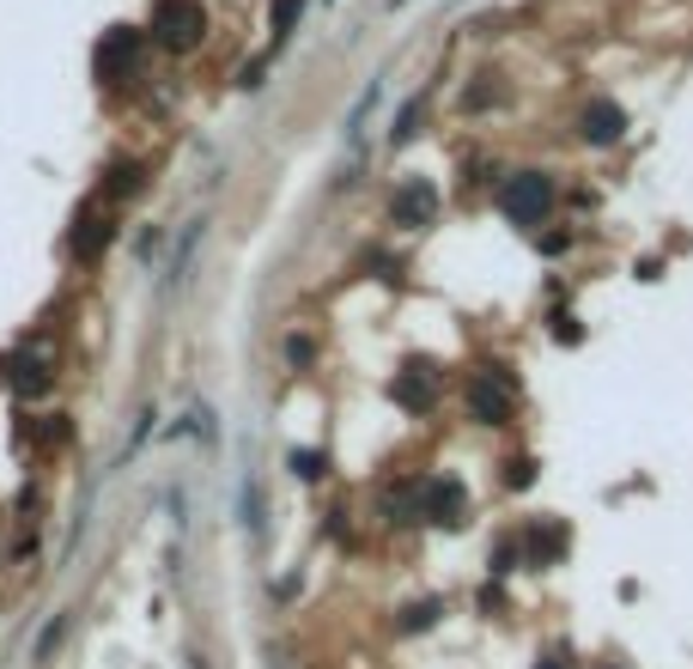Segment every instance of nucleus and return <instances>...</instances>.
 <instances>
[{"label": "nucleus", "mask_w": 693, "mask_h": 669, "mask_svg": "<svg viewBox=\"0 0 693 669\" xmlns=\"http://www.w3.org/2000/svg\"><path fill=\"white\" fill-rule=\"evenodd\" d=\"M141 55H146V37L141 31H128V25H110L104 37H98V49H92V67H98V79H134V67H141Z\"/></svg>", "instance_id": "nucleus-2"}, {"label": "nucleus", "mask_w": 693, "mask_h": 669, "mask_svg": "<svg viewBox=\"0 0 693 669\" xmlns=\"http://www.w3.org/2000/svg\"><path fill=\"white\" fill-rule=\"evenodd\" d=\"M420 517H426V524H450V529H457L462 517H469V493H462L457 475H445V481H426V487H420Z\"/></svg>", "instance_id": "nucleus-4"}, {"label": "nucleus", "mask_w": 693, "mask_h": 669, "mask_svg": "<svg viewBox=\"0 0 693 669\" xmlns=\"http://www.w3.org/2000/svg\"><path fill=\"white\" fill-rule=\"evenodd\" d=\"M201 31H208L201 0H158L153 7V37L165 43V49H195Z\"/></svg>", "instance_id": "nucleus-1"}, {"label": "nucleus", "mask_w": 693, "mask_h": 669, "mask_svg": "<svg viewBox=\"0 0 693 669\" xmlns=\"http://www.w3.org/2000/svg\"><path fill=\"white\" fill-rule=\"evenodd\" d=\"M541 669H560V664H541Z\"/></svg>", "instance_id": "nucleus-15"}, {"label": "nucleus", "mask_w": 693, "mask_h": 669, "mask_svg": "<svg viewBox=\"0 0 693 669\" xmlns=\"http://www.w3.org/2000/svg\"><path fill=\"white\" fill-rule=\"evenodd\" d=\"M134 189H141V171H134V165H116V171H110V196H134Z\"/></svg>", "instance_id": "nucleus-14"}, {"label": "nucleus", "mask_w": 693, "mask_h": 669, "mask_svg": "<svg viewBox=\"0 0 693 669\" xmlns=\"http://www.w3.org/2000/svg\"><path fill=\"white\" fill-rule=\"evenodd\" d=\"M621 129H627V110L608 104V98H590L584 116H578V134H584V141H596V146L621 141Z\"/></svg>", "instance_id": "nucleus-8"}, {"label": "nucleus", "mask_w": 693, "mask_h": 669, "mask_svg": "<svg viewBox=\"0 0 693 669\" xmlns=\"http://www.w3.org/2000/svg\"><path fill=\"white\" fill-rule=\"evenodd\" d=\"M292 475L316 481V475H323V450H292Z\"/></svg>", "instance_id": "nucleus-13"}, {"label": "nucleus", "mask_w": 693, "mask_h": 669, "mask_svg": "<svg viewBox=\"0 0 693 669\" xmlns=\"http://www.w3.org/2000/svg\"><path fill=\"white\" fill-rule=\"evenodd\" d=\"M104 244H110V213L104 208H86L74 220V237H67V249H74L79 263H98L104 256Z\"/></svg>", "instance_id": "nucleus-7"}, {"label": "nucleus", "mask_w": 693, "mask_h": 669, "mask_svg": "<svg viewBox=\"0 0 693 669\" xmlns=\"http://www.w3.org/2000/svg\"><path fill=\"white\" fill-rule=\"evenodd\" d=\"M469 414H474L481 426L511 421V383H505V378H493V371H481V378L469 383Z\"/></svg>", "instance_id": "nucleus-5"}, {"label": "nucleus", "mask_w": 693, "mask_h": 669, "mask_svg": "<svg viewBox=\"0 0 693 669\" xmlns=\"http://www.w3.org/2000/svg\"><path fill=\"white\" fill-rule=\"evenodd\" d=\"M432 220H438V189L426 177H407L395 189V225H432Z\"/></svg>", "instance_id": "nucleus-6"}, {"label": "nucleus", "mask_w": 693, "mask_h": 669, "mask_svg": "<svg viewBox=\"0 0 693 669\" xmlns=\"http://www.w3.org/2000/svg\"><path fill=\"white\" fill-rule=\"evenodd\" d=\"M395 402H402L407 414H426V408L438 402V371H432V366H407V371H395Z\"/></svg>", "instance_id": "nucleus-9"}, {"label": "nucleus", "mask_w": 693, "mask_h": 669, "mask_svg": "<svg viewBox=\"0 0 693 669\" xmlns=\"http://www.w3.org/2000/svg\"><path fill=\"white\" fill-rule=\"evenodd\" d=\"M499 208H505L517 225H541V213L554 208V183L541 171H517L505 189H499Z\"/></svg>", "instance_id": "nucleus-3"}, {"label": "nucleus", "mask_w": 693, "mask_h": 669, "mask_svg": "<svg viewBox=\"0 0 693 669\" xmlns=\"http://www.w3.org/2000/svg\"><path fill=\"white\" fill-rule=\"evenodd\" d=\"M299 13H304V0H275V37H287L299 25Z\"/></svg>", "instance_id": "nucleus-12"}, {"label": "nucleus", "mask_w": 693, "mask_h": 669, "mask_svg": "<svg viewBox=\"0 0 693 669\" xmlns=\"http://www.w3.org/2000/svg\"><path fill=\"white\" fill-rule=\"evenodd\" d=\"M529 554H536V566L541 560H560V554H566V529L560 524H536V529H529Z\"/></svg>", "instance_id": "nucleus-11"}, {"label": "nucleus", "mask_w": 693, "mask_h": 669, "mask_svg": "<svg viewBox=\"0 0 693 669\" xmlns=\"http://www.w3.org/2000/svg\"><path fill=\"white\" fill-rule=\"evenodd\" d=\"M7 383H13L19 395H43V390H49V354H37V347L13 354V359H7Z\"/></svg>", "instance_id": "nucleus-10"}]
</instances>
